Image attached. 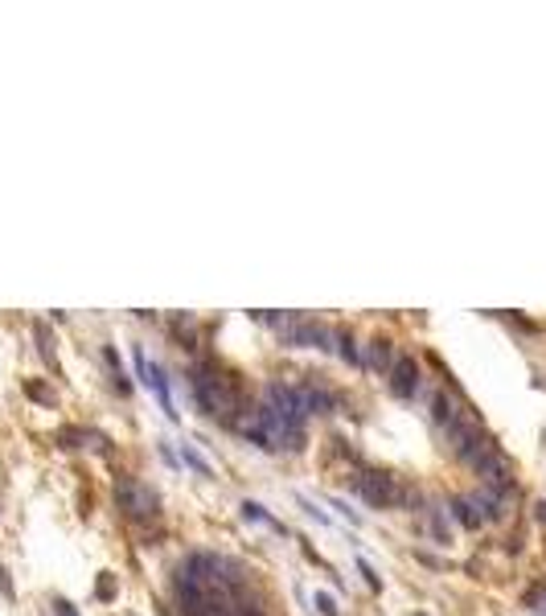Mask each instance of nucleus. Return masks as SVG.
I'll use <instances>...</instances> for the list:
<instances>
[{
	"label": "nucleus",
	"mask_w": 546,
	"mask_h": 616,
	"mask_svg": "<svg viewBox=\"0 0 546 616\" xmlns=\"http://www.w3.org/2000/svg\"><path fill=\"white\" fill-rule=\"evenodd\" d=\"M190 386H193L197 407H201L210 419H218V424H226V427H238L247 403H242V386H238V378L230 374V370H222V366H214V362H197L193 374H190Z\"/></svg>",
	"instance_id": "1"
},
{
	"label": "nucleus",
	"mask_w": 546,
	"mask_h": 616,
	"mask_svg": "<svg viewBox=\"0 0 546 616\" xmlns=\"http://www.w3.org/2000/svg\"><path fill=\"white\" fill-rule=\"evenodd\" d=\"M238 431L255 444V448H267V452H300L304 448V427L287 424L284 415L275 407H247V415L238 419Z\"/></svg>",
	"instance_id": "2"
},
{
	"label": "nucleus",
	"mask_w": 546,
	"mask_h": 616,
	"mask_svg": "<svg viewBox=\"0 0 546 616\" xmlns=\"http://www.w3.org/2000/svg\"><path fill=\"white\" fill-rule=\"evenodd\" d=\"M354 489L370 501V505H378V510H395V505H407V501H411V489L390 473H357Z\"/></svg>",
	"instance_id": "3"
},
{
	"label": "nucleus",
	"mask_w": 546,
	"mask_h": 616,
	"mask_svg": "<svg viewBox=\"0 0 546 616\" xmlns=\"http://www.w3.org/2000/svg\"><path fill=\"white\" fill-rule=\"evenodd\" d=\"M116 501L132 522H148V518H156V510H161L156 489L144 485V481H136V476H119L116 481Z\"/></svg>",
	"instance_id": "4"
},
{
	"label": "nucleus",
	"mask_w": 546,
	"mask_h": 616,
	"mask_svg": "<svg viewBox=\"0 0 546 616\" xmlns=\"http://www.w3.org/2000/svg\"><path fill=\"white\" fill-rule=\"evenodd\" d=\"M275 329L284 337V345H296V350H333V333L321 321H312V316H284Z\"/></svg>",
	"instance_id": "5"
},
{
	"label": "nucleus",
	"mask_w": 546,
	"mask_h": 616,
	"mask_svg": "<svg viewBox=\"0 0 546 616\" xmlns=\"http://www.w3.org/2000/svg\"><path fill=\"white\" fill-rule=\"evenodd\" d=\"M476 473H480V481H485V489L493 493V498H505L509 489H514V464L505 460V452L501 448H489L480 460L473 464Z\"/></svg>",
	"instance_id": "6"
},
{
	"label": "nucleus",
	"mask_w": 546,
	"mask_h": 616,
	"mask_svg": "<svg viewBox=\"0 0 546 616\" xmlns=\"http://www.w3.org/2000/svg\"><path fill=\"white\" fill-rule=\"evenodd\" d=\"M132 357H136V374H140V382L161 399V407H165V415L168 419H177V411H173V395H168V378H165V370L156 366V362H148V354H144L140 345L132 350Z\"/></svg>",
	"instance_id": "7"
},
{
	"label": "nucleus",
	"mask_w": 546,
	"mask_h": 616,
	"mask_svg": "<svg viewBox=\"0 0 546 616\" xmlns=\"http://www.w3.org/2000/svg\"><path fill=\"white\" fill-rule=\"evenodd\" d=\"M419 386H423V374H419V362L415 357H395V366H390V390L399 395V399H415L419 395Z\"/></svg>",
	"instance_id": "8"
},
{
	"label": "nucleus",
	"mask_w": 546,
	"mask_h": 616,
	"mask_svg": "<svg viewBox=\"0 0 546 616\" xmlns=\"http://www.w3.org/2000/svg\"><path fill=\"white\" fill-rule=\"evenodd\" d=\"M201 616H267V612L259 608V600H251L247 592H238V596H230V600L214 604V608H206Z\"/></svg>",
	"instance_id": "9"
},
{
	"label": "nucleus",
	"mask_w": 546,
	"mask_h": 616,
	"mask_svg": "<svg viewBox=\"0 0 546 616\" xmlns=\"http://www.w3.org/2000/svg\"><path fill=\"white\" fill-rule=\"evenodd\" d=\"M452 514H456V522H460V526H469V530H480V526L489 522V514H485L480 498H456V501H452Z\"/></svg>",
	"instance_id": "10"
},
{
	"label": "nucleus",
	"mask_w": 546,
	"mask_h": 616,
	"mask_svg": "<svg viewBox=\"0 0 546 616\" xmlns=\"http://www.w3.org/2000/svg\"><path fill=\"white\" fill-rule=\"evenodd\" d=\"M366 366L378 370V374H390V366H395V341L390 337H374L366 345Z\"/></svg>",
	"instance_id": "11"
},
{
	"label": "nucleus",
	"mask_w": 546,
	"mask_h": 616,
	"mask_svg": "<svg viewBox=\"0 0 546 616\" xmlns=\"http://www.w3.org/2000/svg\"><path fill=\"white\" fill-rule=\"evenodd\" d=\"M33 337H37V350H42V357H46V366L49 370H58V354H54V337H49V329L37 321L33 325Z\"/></svg>",
	"instance_id": "12"
},
{
	"label": "nucleus",
	"mask_w": 546,
	"mask_h": 616,
	"mask_svg": "<svg viewBox=\"0 0 546 616\" xmlns=\"http://www.w3.org/2000/svg\"><path fill=\"white\" fill-rule=\"evenodd\" d=\"M103 357H107V366H111V378H116V386H119V395H128L132 390V382H128V374H123V366H119V354L107 345L103 350Z\"/></svg>",
	"instance_id": "13"
},
{
	"label": "nucleus",
	"mask_w": 546,
	"mask_h": 616,
	"mask_svg": "<svg viewBox=\"0 0 546 616\" xmlns=\"http://www.w3.org/2000/svg\"><path fill=\"white\" fill-rule=\"evenodd\" d=\"M181 460L190 464L193 473H201V476H214V469L206 464V456H201V452H197V448H190V444H181Z\"/></svg>",
	"instance_id": "14"
},
{
	"label": "nucleus",
	"mask_w": 546,
	"mask_h": 616,
	"mask_svg": "<svg viewBox=\"0 0 546 616\" xmlns=\"http://www.w3.org/2000/svg\"><path fill=\"white\" fill-rule=\"evenodd\" d=\"M25 395H29L33 403H46V407H54V390H49V386H42V382H25Z\"/></svg>",
	"instance_id": "15"
},
{
	"label": "nucleus",
	"mask_w": 546,
	"mask_h": 616,
	"mask_svg": "<svg viewBox=\"0 0 546 616\" xmlns=\"http://www.w3.org/2000/svg\"><path fill=\"white\" fill-rule=\"evenodd\" d=\"M431 538H435V543H448V522H444V510H440V505L431 510Z\"/></svg>",
	"instance_id": "16"
},
{
	"label": "nucleus",
	"mask_w": 546,
	"mask_h": 616,
	"mask_svg": "<svg viewBox=\"0 0 546 616\" xmlns=\"http://www.w3.org/2000/svg\"><path fill=\"white\" fill-rule=\"evenodd\" d=\"M242 518L247 522H267V526H271V514L263 510L259 501H242Z\"/></svg>",
	"instance_id": "17"
},
{
	"label": "nucleus",
	"mask_w": 546,
	"mask_h": 616,
	"mask_svg": "<svg viewBox=\"0 0 546 616\" xmlns=\"http://www.w3.org/2000/svg\"><path fill=\"white\" fill-rule=\"evenodd\" d=\"M337 345H341V357H345V362H354V366L361 362V357H357V345H354V337H349V333H337Z\"/></svg>",
	"instance_id": "18"
},
{
	"label": "nucleus",
	"mask_w": 546,
	"mask_h": 616,
	"mask_svg": "<svg viewBox=\"0 0 546 616\" xmlns=\"http://www.w3.org/2000/svg\"><path fill=\"white\" fill-rule=\"evenodd\" d=\"M316 612L321 616H337V600L329 592H316Z\"/></svg>",
	"instance_id": "19"
},
{
	"label": "nucleus",
	"mask_w": 546,
	"mask_h": 616,
	"mask_svg": "<svg viewBox=\"0 0 546 616\" xmlns=\"http://www.w3.org/2000/svg\"><path fill=\"white\" fill-rule=\"evenodd\" d=\"M116 596V579H111V571H103V579H99V600H111Z\"/></svg>",
	"instance_id": "20"
},
{
	"label": "nucleus",
	"mask_w": 546,
	"mask_h": 616,
	"mask_svg": "<svg viewBox=\"0 0 546 616\" xmlns=\"http://www.w3.org/2000/svg\"><path fill=\"white\" fill-rule=\"evenodd\" d=\"M357 567H361V575H366V584H370V588H374V592H378V588H382V579H378V575H374V567H370V563H366V559H361V563H357Z\"/></svg>",
	"instance_id": "21"
},
{
	"label": "nucleus",
	"mask_w": 546,
	"mask_h": 616,
	"mask_svg": "<svg viewBox=\"0 0 546 616\" xmlns=\"http://www.w3.org/2000/svg\"><path fill=\"white\" fill-rule=\"evenodd\" d=\"M300 505H304V514H309V518H316V522H329V514H325V510H316V505H312L309 498H300Z\"/></svg>",
	"instance_id": "22"
},
{
	"label": "nucleus",
	"mask_w": 546,
	"mask_h": 616,
	"mask_svg": "<svg viewBox=\"0 0 546 616\" xmlns=\"http://www.w3.org/2000/svg\"><path fill=\"white\" fill-rule=\"evenodd\" d=\"M54 612H58V616H78L70 604H66V600H58V604H54Z\"/></svg>",
	"instance_id": "23"
},
{
	"label": "nucleus",
	"mask_w": 546,
	"mask_h": 616,
	"mask_svg": "<svg viewBox=\"0 0 546 616\" xmlns=\"http://www.w3.org/2000/svg\"><path fill=\"white\" fill-rule=\"evenodd\" d=\"M538 522H546V501H538Z\"/></svg>",
	"instance_id": "24"
},
{
	"label": "nucleus",
	"mask_w": 546,
	"mask_h": 616,
	"mask_svg": "<svg viewBox=\"0 0 546 616\" xmlns=\"http://www.w3.org/2000/svg\"><path fill=\"white\" fill-rule=\"evenodd\" d=\"M415 616H423V612H415Z\"/></svg>",
	"instance_id": "25"
}]
</instances>
